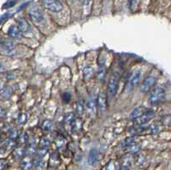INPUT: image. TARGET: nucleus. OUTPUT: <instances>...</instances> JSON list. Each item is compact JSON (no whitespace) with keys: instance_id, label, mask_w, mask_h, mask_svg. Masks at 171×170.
Wrapping results in <instances>:
<instances>
[{"instance_id":"nucleus-1","label":"nucleus","mask_w":171,"mask_h":170,"mask_svg":"<svg viewBox=\"0 0 171 170\" xmlns=\"http://www.w3.org/2000/svg\"><path fill=\"white\" fill-rule=\"evenodd\" d=\"M165 97V91L161 86H156L154 87L149 96V103L151 105L158 104L163 101Z\"/></svg>"},{"instance_id":"nucleus-2","label":"nucleus","mask_w":171,"mask_h":170,"mask_svg":"<svg viewBox=\"0 0 171 170\" xmlns=\"http://www.w3.org/2000/svg\"><path fill=\"white\" fill-rule=\"evenodd\" d=\"M0 47L4 51V52L8 56H12L16 53V45L14 41L8 39H0Z\"/></svg>"},{"instance_id":"nucleus-3","label":"nucleus","mask_w":171,"mask_h":170,"mask_svg":"<svg viewBox=\"0 0 171 170\" xmlns=\"http://www.w3.org/2000/svg\"><path fill=\"white\" fill-rule=\"evenodd\" d=\"M118 77L117 75H112L110 79L108 82V86H107V96L110 98L114 97L118 89Z\"/></svg>"},{"instance_id":"nucleus-4","label":"nucleus","mask_w":171,"mask_h":170,"mask_svg":"<svg viewBox=\"0 0 171 170\" xmlns=\"http://www.w3.org/2000/svg\"><path fill=\"white\" fill-rule=\"evenodd\" d=\"M140 79H141V72L140 71H134V72H133L130 75V76L128 77L126 90L128 91L134 90V87L139 84Z\"/></svg>"},{"instance_id":"nucleus-5","label":"nucleus","mask_w":171,"mask_h":170,"mask_svg":"<svg viewBox=\"0 0 171 170\" xmlns=\"http://www.w3.org/2000/svg\"><path fill=\"white\" fill-rule=\"evenodd\" d=\"M154 116H155V111L152 109H145V110L142 114V116L139 118H137L134 121L138 126H143L146 122H148Z\"/></svg>"},{"instance_id":"nucleus-6","label":"nucleus","mask_w":171,"mask_h":170,"mask_svg":"<svg viewBox=\"0 0 171 170\" xmlns=\"http://www.w3.org/2000/svg\"><path fill=\"white\" fill-rule=\"evenodd\" d=\"M156 82V77L154 75H148L147 77H145V79L143 80L142 84L140 85V91L143 93H146L152 89L153 85H155Z\"/></svg>"},{"instance_id":"nucleus-7","label":"nucleus","mask_w":171,"mask_h":170,"mask_svg":"<svg viewBox=\"0 0 171 170\" xmlns=\"http://www.w3.org/2000/svg\"><path fill=\"white\" fill-rule=\"evenodd\" d=\"M44 6L52 12H59L63 10V5L59 0H43Z\"/></svg>"},{"instance_id":"nucleus-8","label":"nucleus","mask_w":171,"mask_h":170,"mask_svg":"<svg viewBox=\"0 0 171 170\" xmlns=\"http://www.w3.org/2000/svg\"><path fill=\"white\" fill-rule=\"evenodd\" d=\"M28 14H29L33 21L35 22V23H40L44 21V14H43L42 11L39 7L31 8Z\"/></svg>"},{"instance_id":"nucleus-9","label":"nucleus","mask_w":171,"mask_h":170,"mask_svg":"<svg viewBox=\"0 0 171 170\" xmlns=\"http://www.w3.org/2000/svg\"><path fill=\"white\" fill-rule=\"evenodd\" d=\"M98 107L101 112L105 111L107 108V92L100 91L98 97Z\"/></svg>"},{"instance_id":"nucleus-10","label":"nucleus","mask_w":171,"mask_h":170,"mask_svg":"<svg viewBox=\"0 0 171 170\" xmlns=\"http://www.w3.org/2000/svg\"><path fill=\"white\" fill-rule=\"evenodd\" d=\"M18 27L21 33H23V34H27L31 31V27L29 26L27 20L24 18H21V17L18 19Z\"/></svg>"},{"instance_id":"nucleus-11","label":"nucleus","mask_w":171,"mask_h":170,"mask_svg":"<svg viewBox=\"0 0 171 170\" xmlns=\"http://www.w3.org/2000/svg\"><path fill=\"white\" fill-rule=\"evenodd\" d=\"M98 156H99V152L98 151V150L92 149L88 154V157H87L88 163L90 165L95 164L98 160Z\"/></svg>"},{"instance_id":"nucleus-12","label":"nucleus","mask_w":171,"mask_h":170,"mask_svg":"<svg viewBox=\"0 0 171 170\" xmlns=\"http://www.w3.org/2000/svg\"><path fill=\"white\" fill-rule=\"evenodd\" d=\"M21 32L19 29V27H16L15 25H11L8 29V34L12 39H18L21 36Z\"/></svg>"},{"instance_id":"nucleus-13","label":"nucleus","mask_w":171,"mask_h":170,"mask_svg":"<svg viewBox=\"0 0 171 170\" xmlns=\"http://www.w3.org/2000/svg\"><path fill=\"white\" fill-rule=\"evenodd\" d=\"M145 110V109L144 107H136L134 110L131 112V114H130V119L136 120L137 118H139V117L142 116V114L144 113Z\"/></svg>"},{"instance_id":"nucleus-14","label":"nucleus","mask_w":171,"mask_h":170,"mask_svg":"<svg viewBox=\"0 0 171 170\" xmlns=\"http://www.w3.org/2000/svg\"><path fill=\"white\" fill-rule=\"evenodd\" d=\"M86 110L88 111L90 115H94L96 113V104H95V102L92 99H90V100L86 102Z\"/></svg>"},{"instance_id":"nucleus-15","label":"nucleus","mask_w":171,"mask_h":170,"mask_svg":"<svg viewBox=\"0 0 171 170\" xmlns=\"http://www.w3.org/2000/svg\"><path fill=\"white\" fill-rule=\"evenodd\" d=\"M33 164H34L36 170H44L45 168V162L41 159L40 156H39L37 159H35Z\"/></svg>"},{"instance_id":"nucleus-16","label":"nucleus","mask_w":171,"mask_h":170,"mask_svg":"<svg viewBox=\"0 0 171 170\" xmlns=\"http://www.w3.org/2000/svg\"><path fill=\"white\" fill-rule=\"evenodd\" d=\"M105 170H119V164L115 161H110L106 165Z\"/></svg>"},{"instance_id":"nucleus-17","label":"nucleus","mask_w":171,"mask_h":170,"mask_svg":"<svg viewBox=\"0 0 171 170\" xmlns=\"http://www.w3.org/2000/svg\"><path fill=\"white\" fill-rule=\"evenodd\" d=\"M123 146L125 147H131L135 144V139H134V137H129V138H127L126 139H124L123 142Z\"/></svg>"},{"instance_id":"nucleus-18","label":"nucleus","mask_w":171,"mask_h":170,"mask_svg":"<svg viewBox=\"0 0 171 170\" xmlns=\"http://www.w3.org/2000/svg\"><path fill=\"white\" fill-rule=\"evenodd\" d=\"M42 128L45 131H50V130H51V128H52V122H51V121H48V120L45 121L42 124Z\"/></svg>"},{"instance_id":"nucleus-19","label":"nucleus","mask_w":171,"mask_h":170,"mask_svg":"<svg viewBox=\"0 0 171 170\" xmlns=\"http://www.w3.org/2000/svg\"><path fill=\"white\" fill-rule=\"evenodd\" d=\"M32 162H31L30 160L25 159L23 160L22 162H21V167H22L23 168H25V169H30L31 167H32Z\"/></svg>"},{"instance_id":"nucleus-20","label":"nucleus","mask_w":171,"mask_h":170,"mask_svg":"<svg viewBox=\"0 0 171 170\" xmlns=\"http://www.w3.org/2000/svg\"><path fill=\"white\" fill-rule=\"evenodd\" d=\"M49 140L46 138H41V141H40V144H39V147L40 148H46L48 149L49 146Z\"/></svg>"},{"instance_id":"nucleus-21","label":"nucleus","mask_w":171,"mask_h":170,"mask_svg":"<svg viewBox=\"0 0 171 170\" xmlns=\"http://www.w3.org/2000/svg\"><path fill=\"white\" fill-rule=\"evenodd\" d=\"M16 5V0H8L3 6V9H9Z\"/></svg>"},{"instance_id":"nucleus-22","label":"nucleus","mask_w":171,"mask_h":170,"mask_svg":"<svg viewBox=\"0 0 171 170\" xmlns=\"http://www.w3.org/2000/svg\"><path fill=\"white\" fill-rule=\"evenodd\" d=\"M23 155H24V150L16 149L14 151V156H15V157H16V158H21Z\"/></svg>"},{"instance_id":"nucleus-23","label":"nucleus","mask_w":171,"mask_h":170,"mask_svg":"<svg viewBox=\"0 0 171 170\" xmlns=\"http://www.w3.org/2000/svg\"><path fill=\"white\" fill-rule=\"evenodd\" d=\"M150 130H151V133H152V134H156V133H158V131H159V127L157 126V123H154V124H152L151 126Z\"/></svg>"},{"instance_id":"nucleus-24","label":"nucleus","mask_w":171,"mask_h":170,"mask_svg":"<svg viewBox=\"0 0 171 170\" xmlns=\"http://www.w3.org/2000/svg\"><path fill=\"white\" fill-rule=\"evenodd\" d=\"M77 108H76V110H77V112L79 113V114H81L83 110H84V105L82 104V103L81 102H79L78 104H77Z\"/></svg>"},{"instance_id":"nucleus-25","label":"nucleus","mask_w":171,"mask_h":170,"mask_svg":"<svg viewBox=\"0 0 171 170\" xmlns=\"http://www.w3.org/2000/svg\"><path fill=\"white\" fill-rule=\"evenodd\" d=\"M138 3H139V0H130V9L134 10L138 5Z\"/></svg>"},{"instance_id":"nucleus-26","label":"nucleus","mask_w":171,"mask_h":170,"mask_svg":"<svg viewBox=\"0 0 171 170\" xmlns=\"http://www.w3.org/2000/svg\"><path fill=\"white\" fill-rule=\"evenodd\" d=\"M7 163H8V162H7V161H5V160H1V161H0V170L5 169Z\"/></svg>"},{"instance_id":"nucleus-27","label":"nucleus","mask_w":171,"mask_h":170,"mask_svg":"<svg viewBox=\"0 0 171 170\" xmlns=\"http://www.w3.org/2000/svg\"><path fill=\"white\" fill-rule=\"evenodd\" d=\"M92 72V68H91V67H86L85 69H84V75L86 76L91 75Z\"/></svg>"},{"instance_id":"nucleus-28","label":"nucleus","mask_w":171,"mask_h":170,"mask_svg":"<svg viewBox=\"0 0 171 170\" xmlns=\"http://www.w3.org/2000/svg\"><path fill=\"white\" fill-rule=\"evenodd\" d=\"M16 137H18L17 131H16V130H11V132H10V138L14 139V138H16Z\"/></svg>"},{"instance_id":"nucleus-29","label":"nucleus","mask_w":171,"mask_h":170,"mask_svg":"<svg viewBox=\"0 0 171 170\" xmlns=\"http://www.w3.org/2000/svg\"><path fill=\"white\" fill-rule=\"evenodd\" d=\"M6 112L5 110H4V109H2V108H0V118H2V117H4L5 116Z\"/></svg>"},{"instance_id":"nucleus-30","label":"nucleus","mask_w":171,"mask_h":170,"mask_svg":"<svg viewBox=\"0 0 171 170\" xmlns=\"http://www.w3.org/2000/svg\"><path fill=\"white\" fill-rule=\"evenodd\" d=\"M5 66L0 63V74H1V73H3V72L5 71Z\"/></svg>"},{"instance_id":"nucleus-31","label":"nucleus","mask_w":171,"mask_h":170,"mask_svg":"<svg viewBox=\"0 0 171 170\" xmlns=\"http://www.w3.org/2000/svg\"><path fill=\"white\" fill-rule=\"evenodd\" d=\"M80 1L82 4H84V5H87L88 2H89V0H80Z\"/></svg>"},{"instance_id":"nucleus-32","label":"nucleus","mask_w":171,"mask_h":170,"mask_svg":"<svg viewBox=\"0 0 171 170\" xmlns=\"http://www.w3.org/2000/svg\"><path fill=\"white\" fill-rule=\"evenodd\" d=\"M4 89V84L0 81V92L2 91V90Z\"/></svg>"}]
</instances>
